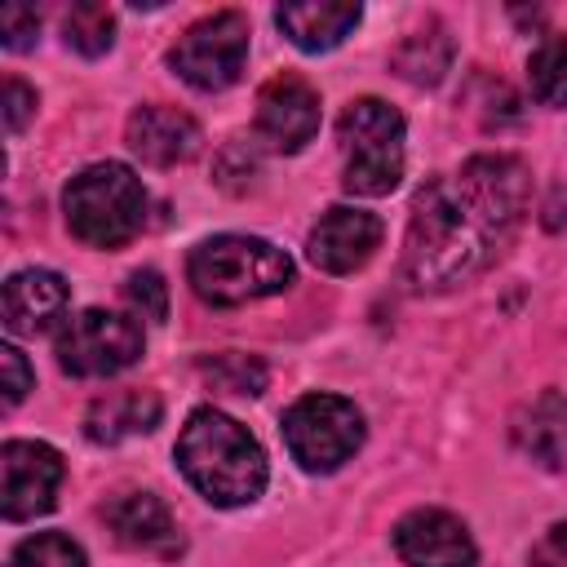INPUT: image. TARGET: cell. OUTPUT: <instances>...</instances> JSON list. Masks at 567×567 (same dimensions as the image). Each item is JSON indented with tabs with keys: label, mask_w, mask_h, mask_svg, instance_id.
<instances>
[{
	"label": "cell",
	"mask_w": 567,
	"mask_h": 567,
	"mask_svg": "<svg viewBox=\"0 0 567 567\" xmlns=\"http://www.w3.org/2000/svg\"><path fill=\"white\" fill-rule=\"evenodd\" d=\"M532 177L514 155H474L430 177L408 217L403 275L412 288H452L487 270L527 213Z\"/></svg>",
	"instance_id": "cell-1"
},
{
	"label": "cell",
	"mask_w": 567,
	"mask_h": 567,
	"mask_svg": "<svg viewBox=\"0 0 567 567\" xmlns=\"http://www.w3.org/2000/svg\"><path fill=\"white\" fill-rule=\"evenodd\" d=\"M173 456H177V470L186 474V483L221 509L252 505L270 478L261 443L235 416H226L217 408H195L186 416Z\"/></svg>",
	"instance_id": "cell-2"
},
{
	"label": "cell",
	"mask_w": 567,
	"mask_h": 567,
	"mask_svg": "<svg viewBox=\"0 0 567 567\" xmlns=\"http://www.w3.org/2000/svg\"><path fill=\"white\" fill-rule=\"evenodd\" d=\"M186 279L208 306H244L275 297L292 284V261L284 248L257 235H213L186 257Z\"/></svg>",
	"instance_id": "cell-3"
},
{
	"label": "cell",
	"mask_w": 567,
	"mask_h": 567,
	"mask_svg": "<svg viewBox=\"0 0 567 567\" xmlns=\"http://www.w3.org/2000/svg\"><path fill=\"white\" fill-rule=\"evenodd\" d=\"M66 230L89 248H124L146 226V186L128 164H89L62 190Z\"/></svg>",
	"instance_id": "cell-4"
},
{
	"label": "cell",
	"mask_w": 567,
	"mask_h": 567,
	"mask_svg": "<svg viewBox=\"0 0 567 567\" xmlns=\"http://www.w3.org/2000/svg\"><path fill=\"white\" fill-rule=\"evenodd\" d=\"M403 115L381 97H359L341 111L337 137L346 151L341 186L350 195H390L403 177Z\"/></svg>",
	"instance_id": "cell-5"
},
{
	"label": "cell",
	"mask_w": 567,
	"mask_h": 567,
	"mask_svg": "<svg viewBox=\"0 0 567 567\" xmlns=\"http://www.w3.org/2000/svg\"><path fill=\"white\" fill-rule=\"evenodd\" d=\"M284 443L306 474H332L359 452L363 412L341 394H301L284 412Z\"/></svg>",
	"instance_id": "cell-6"
},
{
	"label": "cell",
	"mask_w": 567,
	"mask_h": 567,
	"mask_svg": "<svg viewBox=\"0 0 567 567\" xmlns=\"http://www.w3.org/2000/svg\"><path fill=\"white\" fill-rule=\"evenodd\" d=\"M142 323L115 310H80L53 337V354L66 377H115L142 359Z\"/></svg>",
	"instance_id": "cell-7"
},
{
	"label": "cell",
	"mask_w": 567,
	"mask_h": 567,
	"mask_svg": "<svg viewBox=\"0 0 567 567\" xmlns=\"http://www.w3.org/2000/svg\"><path fill=\"white\" fill-rule=\"evenodd\" d=\"M244 62H248V18L235 9H221V13L190 22L168 53V66L190 89H204V93L230 89L239 80Z\"/></svg>",
	"instance_id": "cell-8"
},
{
	"label": "cell",
	"mask_w": 567,
	"mask_h": 567,
	"mask_svg": "<svg viewBox=\"0 0 567 567\" xmlns=\"http://www.w3.org/2000/svg\"><path fill=\"white\" fill-rule=\"evenodd\" d=\"M62 456L40 439H9L0 447V514L9 523H27L58 505L62 487Z\"/></svg>",
	"instance_id": "cell-9"
},
{
	"label": "cell",
	"mask_w": 567,
	"mask_h": 567,
	"mask_svg": "<svg viewBox=\"0 0 567 567\" xmlns=\"http://www.w3.org/2000/svg\"><path fill=\"white\" fill-rule=\"evenodd\" d=\"M257 137L270 146V151H301L315 133H319V93L310 80L284 71L275 80L261 84L257 93Z\"/></svg>",
	"instance_id": "cell-10"
},
{
	"label": "cell",
	"mask_w": 567,
	"mask_h": 567,
	"mask_svg": "<svg viewBox=\"0 0 567 567\" xmlns=\"http://www.w3.org/2000/svg\"><path fill=\"white\" fill-rule=\"evenodd\" d=\"M394 554L408 567H474L478 549L470 527L447 509H412L394 523Z\"/></svg>",
	"instance_id": "cell-11"
},
{
	"label": "cell",
	"mask_w": 567,
	"mask_h": 567,
	"mask_svg": "<svg viewBox=\"0 0 567 567\" xmlns=\"http://www.w3.org/2000/svg\"><path fill=\"white\" fill-rule=\"evenodd\" d=\"M381 235H385V226L377 213L337 204L315 221V230L306 239V257L323 275H350L372 261V252L381 248Z\"/></svg>",
	"instance_id": "cell-12"
},
{
	"label": "cell",
	"mask_w": 567,
	"mask_h": 567,
	"mask_svg": "<svg viewBox=\"0 0 567 567\" xmlns=\"http://www.w3.org/2000/svg\"><path fill=\"white\" fill-rule=\"evenodd\" d=\"M124 142H128V151H133L142 164H151V168H173V164H186V159L199 151L204 137H199V124H195L186 111L151 102V106H137V111L128 115Z\"/></svg>",
	"instance_id": "cell-13"
},
{
	"label": "cell",
	"mask_w": 567,
	"mask_h": 567,
	"mask_svg": "<svg viewBox=\"0 0 567 567\" xmlns=\"http://www.w3.org/2000/svg\"><path fill=\"white\" fill-rule=\"evenodd\" d=\"M102 518L106 527L115 532L120 545L128 549H142V554H159V558H173L182 549V536H177V523L168 514V505L151 492H120L102 505Z\"/></svg>",
	"instance_id": "cell-14"
},
{
	"label": "cell",
	"mask_w": 567,
	"mask_h": 567,
	"mask_svg": "<svg viewBox=\"0 0 567 567\" xmlns=\"http://www.w3.org/2000/svg\"><path fill=\"white\" fill-rule=\"evenodd\" d=\"M509 434L523 456H532L545 470H563V461H567V394L540 390L532 403H523L514 412Z\"/></svg>",
	"instance_id": "cell-15"
},
{
	"label": "cell",
	"mask_w": 567,
	"mask_h": 567,
	"mask_svg": "<svg viewBox=\"0 0 567 567\" xmlns=\"http://www.w3.org/2000/svg\"><path fill=\"white\" fill-rule=\"evenodd\" d=\"M359 18H363V9L350 4V0H301V4H279L275 9L279 31L306 53L337 49L359 27Z\"/></svg>",
	"instance_id": "cell-16"
},
{
	"label": "cell",
	"mask_w": 567,
	"mask_h": 567,
	"mask_svg": "<svg viewBox=\"0 0 567 567\" xmlns=\"http://www.w3.org/2000/svg\"><path fill=\"white\" fill-rule=\"evenodd\" d=\"M164 416V399L155 390H111L89 403L84 434L93 443H124L133 434H151Z\"/></svg>",
	"instance_id": "cell-17"
},
{
	"label": "cell",
	"mask_w": 567,
	"mask_h": 567,
	"mask_svg": "<svg viewBox=\"0 0 567 567\" xmlns=\"http://www.w3.org/2000/svg\"><path fill=\"white\" fill-rule=\"evenodd\" d=\"M66 310V279L53 270H18L4 284V328L9 332H40Z\"/></svg>",
	"instance_id": "cell-18"
},
{
	"label": "cell",
	"mask_w": 567,
	"mask_h": 567,
	"mask_svg": "<svg viewBox=\"0 0 567 567\" xmlns=\"http://www.w3.org/2000/svg\"><path fill=\"white\" fill-rule=\"evenodd\" d=\"M452 66V40L430 27V31H412L399 49H394V71L412 84H439L443 71Z\"/></svg>",
	"instance_id": "cell-19"
},
{
	"label": "cell",
	"mask_w": 567,
	"mask_h": 567,
	"mask_svg": "<svg viewBox=\"0 0 567 567\" xmlns=\"http://www.w3.org/2000/svg\"><path fill=\"white\" fill-rule=\"evenodd\" d=\"M532 97L545 106H567V31H549L527 58Z\"/></svg>",
	"instance_id": "cell-20"
},
{
	"label": "cell",
	"mask_w": 567,
	"mask_h": 567,
	"mask_svg": "<svg viewBox=\"0 0 567 567\" xmlns=\"http://www.w3.org/2000/svg\"><path fill=\"white\" fill-rule=\"evenodd\" d=\"M62 40H66V49H75L84 58H102L115 44V13L97 0H80L62 18Z\"/></svg>",
	"instance_id": "cell-21"
},
{
	"label": "cell",
	"mask_w": 567,
	"mask_h": 567,
	"mask_svg": "<svg viewBox=\"0 0 567 567\" xmlns=\"http://www.w3.org/2000/svg\"><path fill=\"white\" fill-rule=\"evenodd\" d=\"M204 381H213L221 394H261L266 390V363L252 359V354H239V350H226V354H213L199 363Z\"/></svg>",
	"instance_id": "cell-22"
},
{
	"label": "cell",
	"mask_w": 567,
	"mask_h": 567,
	"mask_svg": "<svg viewBox=\"0 0 567 567\" xmlns=\"http://www.w3.org/2000/svg\"><path fill=\"white\" fill-rule=\"evenodd\" d=\"M9 567H89L84 549L62 532H35L13 549Z\"/></svg>",
	"instance_id": "cell-23"
},
{
	"label": "cell",
	"mask_w": 567,
	"mask_h": 567,
	"mask_svg": "<svg viewBox=\"0 0 567 567\" xmlns=\"http://www.w3.org/2000/svg\"><path fill=\"white\" fill-rule=\"evenodd\" d=\"M124 297L142 319H155V323L168 319V284L155 270H133L124 284Z\"/></svg>",
	"instance_id": "cell-24"
},
{
	"label": "cell",
	"mask_w": 567,
	"mask_h": 567,
	"mask_svg": "<svg viewBox=\"0 0 567 567\" xmlns=\"http://www.w3.org/2000/svg\"><path fill=\"white\" fill-rule=\"evenodd\" d=\"M35 31H40V13L35 9H27V4H4L0 9V40H4V49H13V53L31 49Z\"/></svg>",
	"instance_id": "cell-25"
},
{
	"label": "cell",
	"mask_w": 567,
	"mask_h": 567,
	"mask_svg": "<svg viewBox=\"0 0 567 567\" xmlns=\"http://www.w3.org/2000/svg\"><path fill=\"white\" fill-rule=\"evenodd\" d=\"M0 372H4V408L22 403L27 390L35 385V372L27 368V354L18 346H0Z\"/></svg>",
	"instance_id": "cell-26"
},
{
	"label": "cell",
	"mask_w": 567,
	"mask_h": 567,
	"mask_svg": "<svg viewBox=\"0 0 567 567\" xmlns=\"http://www.w3.org/2000/svg\"><path fill=\"white\" fill-rule=\"evenodd\" d=\"M31 115H35V89L9 75L4 80V124H9V133H22Z\"/></svg>",
	"instance_id": "cell-27"
},
{
	"label": "cell",
	"mask_w": 567,
	"mask_h": 567,
	"mask_svg": "<svg viewBox=\"0 0 567 567\" xmlns=\"http://www.w3.org/2000/svg\"><path fill=\"white\" fill-rule=\"evenodd\" d=\"M532 567H567V523H554L527 554Z\"/></svg>",
	"instance_id": "cell-28"
}]
</instances>
